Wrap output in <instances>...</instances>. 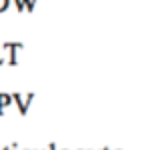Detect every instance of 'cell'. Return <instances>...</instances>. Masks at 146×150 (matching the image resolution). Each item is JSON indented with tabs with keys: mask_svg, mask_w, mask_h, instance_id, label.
I'll return each mask as SVG.
<instances>
[{
	"mask_svg": "<svg viewBox=\"0 0 146 150\" xmlns=\"http://www.w3.org/2000/svg\"><path fill=\"white\" fill-rule=\"evenodd\" d=\"M104 150H110V148H104Z\"/></svg>",
	"mask_w": 146,
	"mask_h": 150,
	"instance_id": "obj_1",
	"label": "cell"
}]
</instances>
